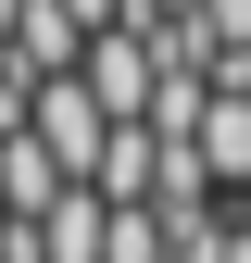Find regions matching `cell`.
Here are the masks:
<instances>
[{
    "label": "cell",
    "instance_id": "obj_1",
    "mask_svg": "<svg viewBox=\"0 0 251 263\" xmlns=\"http://www.w3.org/2000/svg\"><path fill=\"white\" fill-rule=\"evenodd\" d=\"M188 163H201L226 201H251V88H213L201 125H188Z\"/></svg>",
    "mask_w": 251,
    "mask_h": 263
},
{
    "label": "cell",
    "instance_id": "obj_2",
    "mask_svg": "<svg viewBox=\"0 0 251 263\" xmlns=\"http://www.w3.org/2000/svg\"><path fill=\"white\" fill-rule=\"evenodd\" d=\"M101 251H113V201L101 188H63L38 213V263H101Z\"/></svg>",
    "mask_w": 251,
    "mask_h": 263
}]
</instances>
